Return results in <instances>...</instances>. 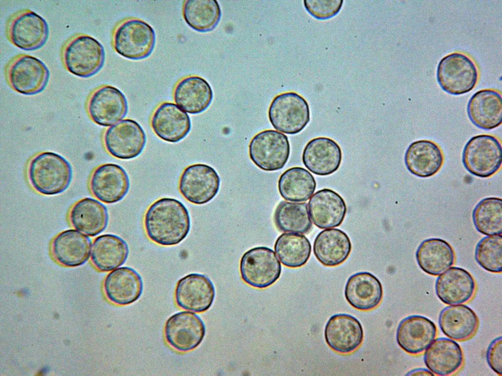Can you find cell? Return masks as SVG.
I'll use <instances>...</instances> for the list:
<instances>
[{"label":"cell","mask_w":502,"mask_h":376,"mask_svg":"<svg viewBox=\"0 0 502 376\" xmlns=\"http://www.w3.org/2000/svg\"><path fill=\"white\" fill-rule=\"evenodd\" d=\"M144 226L148 237L154 243L163 246H175L182 242L190 232V214L185 206L177 199L161 198L147 209Z\"/></svg>","instance_id":"6da1fadb"},{"label":"cell","mask_w":502,"mask_h":376,"mask_svg":"<svg viewBox=\"0 0 502 376\" xmlns=\"http://www.w3.org/2000/svg\"><path fill=\"white\" fill-rule=\"evenodd\" d=\"M27 177L33 188L45 195H54L64 192L73 177L72 166L64 157L55 152L45 151L30 160Z\"/></svg>","instance_id":"7a4b0ae2"},{"label":"cell","mask_w":502,"mask_h":376,"mask_svg":"<svg viewBox=\"0 0 502 376\" xmlns=\"http://www.w3.org/2000/svg\"><path fill=\"white\" fill-rule=\"evenodd\" d=\"M61 57L65 68L72 74L86 78L96 74L102 67L105 52L95 38L84 34H75L63 45Z\"/></svg>","instance_id":"3957f363"},{"label":"cell","mask_w":502,"mask_h":376,"mask_svg":"<svg viewBox=\"0 0 502 376\" xmlns=\"http://www.w3.org/2000/svg\"><path fill=\"white\" fill-rule=\"evenodd\" d=\"M155 43L153 28L147 22L130 18L121 23L113 35V46L121 56L130 60H141L152 53Z\"/></svg>","instance_id":"277c9868"},{"label":"cell","mask_w":502,"mask_h":376,"mask_svg":"<svg viewBox=\"0 0 502 376\" xmlns=\"http://www.w3.org/2000/svg\"><path fill=\"white\" fill-rule=\"evenodd\" d=\"M437 82L445 92L461 95L472 90L478 78L477 66L466 54L455 52L439 61L436 70Z\"/></svg>","instance_id":"5b68a950"},{"label":"cell","mask_w":502,"mask_h":376,"mask_svg":"<svg viewBox=\"0 0 502 376\" xmlns=\"http://www.w3.org/2000/svg\"><path fill=\"white\" fill-rule=\"evenodd\" d=\"M5 76L9 86L25 95H34L43 91L50 77L49 70L39 59L25 54L11 58L5 67Z\"/></svg>","instance_id":"8992f818"},{"label":"cell","mask_w":502,"mask_h":376,"mask_svg":"<svg viewBox=\"0 0 502 376\" xmlns=\"http://www.w3.org/2000/svg\"><path fill=\"white\" fill-rule=\"evenodd\" d=\"M462 163L471 174L488 178L500 169L502 163V145L495 136L480 134L472 137L465 144Z\"/></svg>","instance_id":"52a82bcc"},{"label":"cell","mask_w":502,"mask_h":376,"mask_svg":"<svg viewBox=\"0 0 502 376\" xmlns=\"http://www.w3.org/2000/svg\"><path fill=\"white\" fill-rule=\"evenodd\" d=\"M268 118L276 130L287 134H296L310 121L309 105L307 101L296 92L281 93L272 101Z\"/></svg>","instance_id":"ba28073f"},{"label":"cell","mask_w":502,"mask_h":376,"mask_svg":"<svg viewBox=\"0 0 502 376\" xmlns=\"http://www.w3.org/2000/svg\"><path fill=\"white\" fill-rule=\"evenodd\" d=\"M242 280L256 288H265L280 277L281 265L275 252L265 246H258L246 251L239 265Z\"/></svg>","instance_id":"9c48e42d"},{"label":"cell","mask_w":502,"mask_h":376,"mask_svg":"<svg viewBox=\"0 0 502 376\" xmlns=\"http://www.w3.org/2000/svg\"><path fill=\"white\" fill-rule=\"evenodd\" d=\"M6 35L9 42L25 50L41 48L46 42L49 29L45 20L29 9L12 14L6 24Z\"/></svg>","instance_id":"30bf717a"},{"label":"cell","mask_w":502,"mask_h":376,"mask_svg":"<svg viewBox=\"0 0 502 376\" xmlns=\"http://www.w3.org/2000/svg\"><path fill=\"white\" fill-rule=\"evenodd\" d=\"M252 162L266 171L279 170L286 164L290 153L286 135L274 130H266L256 134L249 145Z\"/></svg>","instance_id":"8fae6325"},{"label":"cell","mask_w":502,"mask_h":376,"mask_svg":"<svg viewBox=\"0 0 502 376\" xmlns=\"http://www.w3.org/2000/svg\"><path fill=\"white\" fill-rule=\"evenodd\" d=\"M220 178L211 166L203 164L188 165L182 171L178 181V189L188 202L203 205L217 194Z\"/></svg>","instance_id":"7c38bea8"},{"label":"cell","mask_w":502,"mask_h":376,"mask_svg":"<svg viewBox=\"0 0 502 376\" xmlns=\"http://www.w3.org/2000/svg\"><path fill=\"white\" fill-rule=\"evenodd\" d=\"M146 135L136 121L126 118L110 126L105 131L103 142L113 157L129 160L138 157L146 144Z\"/></svg>","instance_id":"4fadbf2b"},{"label":"cell","mask_w":502,"mask_h":376,"mask_svg":"<svg viewBox=\"0 0 502 376\" xmlns=\"http://www.w3.org/2000/svg\"><path fill=\"white\" fill-rule=\"evenodd\" d=\"M205 334L203 321L196 314L182 311L171 316L164 327L166 342L174 349L180 352L191 351L202 341Z\"/></svg>","instance_id":"5bb4252c"},{"label":"cell","mask_w":502,"mask_h":376,"mask_svg":"<svg viewBox=\"0 0 502 376\" xmlns=\"http://www.w3.org/2000/svg\"><path fill=\"white\" fill-rule=\"evenodd\" d=\"M87 109L89 117L96 124L111 126L121 121L127 114L128 104L124 94L117 88L104 85L91 94Z\"/></svg>","instance_id":"9a60e30c"},{"label":"cell","mask_w":502,"mask_h":376,"mask_svg":"<svg viewBox=\"0 0 502 376\" xmlns=\"http://www.w3.org/2000/svg\"><path fill=\"white\" fill-rule=\"evenodd\" d=\"M215 290L211 280L199 273H190L178 280L175 290V301L178 307L190 311L201 313L212 306Z\"/></svg>","instance_id":"2e32d148"},{"label":"cell","mask_w":502,"mask_h":376,"mask_svg":"<svg viewBox=\"0 0 502 376\" xmlns=\"http://www.w3.org/2000/svg\"><path fill=\"white\" fill-rule=\"evenodd\" d=\"M89 186L91 192L97 199L105 204H114L126 195L130 181L128 174L121 166L106 163L94 170Z\"/></svg>","instance_id":"e0dca14e"},{"label":"cell","mask_w":502,"mask_h":376,"mask_svg":"<svg viewBox=\"0 0 502 376\" xmlns=\"http://www.w3.org/2000/svg\"><path fill=\"white\" fill-rule=\"evenodd\" d=\"M326 342L333 351L340 353L352 352L361 345L363 328L355 317L346 313L336 314L330 317L325 328Z\"/></svg>","instance_id":"ac0fdd59"},{"label":"cell","mask_w":502,"mask_h":376,"mask_svg":"<svg viewBox=\"0 0 502 376\" xmlns=\"http://www.w3.org/2000/svg\"><path fill=\"white\" fill-rule=\"evenodd\" d=\"M437 334L434 323L426 316L411 315L402 319L396 331L399 347L411 355L422 353L435 339Z\"/></svg>","instance_id":"d6986e66"},{"label":"cell","mask_w":502,"mask_h":376,"mask_svg":"<svg viewBox=\"0 0 502 376\" xmlns=\"http://www.w3.org/2000/svg\"><path fill=\"white\" fill-rule=\"evenodd\" d=\"M476 288L473 276L465 269L455 266L439 275L435 284L436 296L448 305L468 302L474 297Z\"/></svg>","instance_id":"ffe728a7"},{"label":"cell","mask_w":502,"mask_h":376,"mask_svg":"<svg viewBox=\"0 0 502 376\" xmlns=\"http://www.w3.org/2000/svg\"><path fill=\"white\" fill-rule=\"evenodd\" d=\"M151 124L160 139L171 143L184 139L191 128L189 116L176 103L170 102H163L156 108Z\"/></svg>","instance_id":"44dd1931"},{"label":"cell","mask_w":502,"mask_h":376,"mask_svg":"<svg viewBox=\"0 0 502 376\" xmlns=\"http://www.w3.org/2000/svg\"><path fill=\"white\" fill-rule=\"evenodd\" d=\"M91 246V240L88 236L70 229L61 232L53 238L50 250L58 263L66 267H75L88 261Z\"/></svg>","instance_id":"7402d4cb"},{"label":"cell","mask_w":502,"mask_h":376,"mask_svg":"<svg viewBox=\"0 0 502 376\" xmlns=\"http://www.w3.org/2000/svg\"><path fill=\"white\" fill-rule=\"evenodd\" d=\"M342 158L339 145L326 137H319L309 141L302 155L304 166L310 172L319 176H327L337 171Z\"/></svg>","instance_id":"603a6c76"},{"label":"cell","mask_w":502,"mask_h":376,"mask_svg":"<svg viewBox=\"0 0 502 376\" xmlns=\"http://www.w3.org/2000/svg\"><path fill=\"white\" fill-rule=\"evenodd\" d=\"M103 285L107 298L119 306L134 303L143 290L141 276L135 269L127 266L118 267L109 273Z\"/></svg>","instance_id":"cb8c5ba5"},{"label":"cell","mask_w":502,"mask_h":376,"mask_svg":"<svg viewBox=\"0 0 502 376\" xmlns=\"http://www.w3.org/2000/svg\"><path fill=\"white\" fill-rule=\"evenodd\" d=\"M464 359L463 352L458 343L447 337L434 339L424 354L425 365L437 376L454 374L461 369Z\"/></svg>","instance_id":"d4e9b609"},{"label":"cell","mask_w":502,"mask_h":376,"mask_svg":"<svg viewBox=\"0 0 502 376\" xmlns=\"http://www.w3.org/2000/svg\"><path fill=\"white\" fill-rule=\"evenodd\" d=\"M308 212L314 225L320 229L340 226L347 212L344 199L335 191L324 188L316 192L308 203Z\"/></svg>","instance_id":"484cf974"},{"label":"cell","mask_w":502,"mask_h":376,"mask_svg":"<svg viewBox=\"0 0 502 376\" xmlns=\"http://www.w3.org/2000/svg\"><path fill=\"white\" fill-rule=\"evenodd\" d=\"M470 121L477 127L491 130L502 123V100L500 92L492 89L479 90L470 98L467 105Z\"/></svg>","instance_id":"4316f807"},{"label":"cell","mask_w":502,"mask_h":376,"mask_svg":"<svg viewBox=\"0 0 502 376\" xmlns=\"http://www.w3.org/2000/svg\"><path fill=\"white\" fill-rule=\"evenodd\" d=\"M348 303L354 308L363 311L377 307L383 297V288L380 281L368 272L356 273L349 277L344 290Z\"/></svg>","instance_id":"83f0119b"},{"label":"cell","mask_w":502,"mask_h":376,"mask_svg":"<svg viewBox=\"0 0 502 376\" xmlns=\"http://www.w3.org/2000/svg\"><path fill=\"white\" fill-rule=\"evenodd\" d=\"M213 97L208 82L197 75H190L180 80L173 92L175 103L190 114H200L210 106Z\"/></svg>","instance_id":"f1b7e54d"},{"label":"cell","mask_w":502,"mask_h":376,"mask_svg":"<svg viewBox=\"0 0 502 376\" xmlns=\"http://www.w3.org/2000/svg\"><path fill=\"white\" fill-rule=\"evenodd\" d=\"M69 219L75 229L94 237L105 229L109 215L106 207L101 202L93 198L85 197L73 205Z\"/></svg>","instance_id":"f546056e"},{"label":"cell","mask_w":502,"mask_h":376,"mask_svg":"<svg viewBox=\"0 0 502 376\" xmlns=\"http://www.w3.org/2000/svg\"><path fill=\"white\" fill-rule=\"evenodd\" d=\"M444 155L436 142L420 140L412 142L405 154L404 162L410 172L421 178L431 177L437 173L444 163Z\"/></svg>","instance_id":"4dcf8cb0"},{"label":"cell","mask_w":502,"mask_h":376,"mask_svg":"<svg viewBox=\"0 0 502 376\" xmlns=\"http://www.w3.org/2000/svg\"><path fill=\"white\" fill-rule=\"evenodd\" d=\"M438 324L444 335L457 341L467 340L477 331L479 320L475 311L463 304L449 305L439 313Z\"/></svg>","instance_id":"1f68e13d"},{"label":"cell","mask_w":502,"mask_h":376,"mask_svg":"<svg viewBox=\"0 0 502 376\" xmlns=\"http://www.w3.org/2000/svg\"><path fill=\"white\" fill-rule=\"evenodd\" d=\"M128 253V245L124 239L114 234H103L93 240L91 260L98 270L109 272L124 264Z\"/></svg>","instance_id":"d6a6232c"},{"label":"cell","mask_w":502,"mask_h":376,"mask_svg":"<svg viewBox=\"0 0 502 376\" xmlns=\"http://www.w3.org/2000/svg\"><path fill=\"white\" fill-rule=\"evenodd\" d=\"M415 257L419 267L433 276H439L452 267L455 259L452 246L439 238L424 240L417 248Z\"/></svg>","instance_id":"836d02e7"},{"label":"cell","mask_w":502,"mask_h":376,"mask_svg":"<svg viewBox=\"0 0 502 376\" xmlns=\"http://www.w3.org/2000/svg\"><path fill=\"white\" fill-rule=\"evenodd\" d=\"M351 250L350 238L339 229L321 231L313 243V253L316 258L325 266L333 267L342 264L348 258Z\"/></svg>","instance_id":"e575fe53"},{"label":"cell","mask_w":502,"mask_h":376,"mask_svg":"<svg viewBox=\"0 0 502 376\" xmlns=\"http://www.w3.org/2000/svg\"><path fill=\"white\" fill-rule=\"evenodd\" d=\"M316 187L315 179L306 169L298 166L285 170L279 177L278 189L281 197L294 202L306 201Z\"/></svg>","instance_id":"d590c367"},{"label":"cell","mask_w":502,"mask_h":376,"mask_svg":"<svg viewBox=\"0 0 502 376\" xmlns=\"http://www.w3.org/2000/svg\"><path fill=\"white\" fill-rule=\"evenodd\" d=\"M220 6L216 0H187L182 7V15L186 24L200 32L213 30L221 17Z\"/></svg>","instance_id":"8d00e7d4"},{"label":"cell","mask_w":502,"mask_h":376,"mask_svg":"<svg viewBox=\"0 0 502 376\" xmlns=\"http://www.w3.org/2000/svg\"><path fill=\"white\" fill-rule=\"evenodd\" d=\"M274 249L283 265L298 268L303 266L308 260L311 245L308 238L302 234L286 233L278 237Z\"/></svg>","instance_id":"74e56055"},{"label":"cell","mask_w":502,"mask_h":376,"mask_svg":"<svg viewBox=\"0 0 502 376\" xmlns=\"http://www.w3.org/2000/svg\"><path fill=\"white\" fill-rule=\"evenodd\" d=\"M274 222L281 232L306 234L312 223L305 202L281 201L274 213Z\"/></svg>","instance_id":"f35d334b"},{"label":"cell","mask_w":502,"mask_h":376,"mask_svg":"<svg viewBox=\"0 0 502 376\" xmlns=\"http://www.w3.org/2000/svg\"><path fill=\"white\" fill-rule=\"evenodd\" d=\"M472 220L480 233L486 235H502V199L490 197L481 200L473 210Z\"/></svg>","instance_id":"ab89813d"},{"label":"cell","mask_w":502,"mask_h":376,"mask_svg":"<svg viewBox=\"0 0 502 376\" xmlns=\"http://www.w3.org/2000/svg\"><path fill=\"white\" fill-rule=\"evenodd\" d=\"M475 258L478 264L493 273L502 272V235H487L476 245Z\"/></svg>","instance_id":"60d3db41"},{"label":"cell","mask_w":502,"mask_h":376,"mask_svg":"<svg viewBox=\"0 0 502 376\" xmlns=\"http://www.w3.org/2000/svg\"><path fill=\"white\" fill-rule=\"evenodd\" d=\"M342 0H305L304 6L307 12L319 20H326L335 16L343 4Z\"/></svg>","instance_id":"b9f144b4"},{"label":"cell","mask_w":502,"mask_h":376,"mask_svg":"<svg viewBox=\"0 0 502 376\" xmlns=\"http://www.w3.org/2000/svg\"><path fill=\"white\" fill-rule=\"evenodd\" d=\"M486 361L489 367L497 375H502V338L494 339L489 345L486 352Z\"/></svg>","instance_id":"7bdbcfd3"},{"label":"cell","mask_w":502,"mask_h":376,"mask_svg":"<svg viewBox=\"0 0 502 376\" xmlns=\"http://www.w3.org/2000/svg\"><path fill=\"white\" fill-rule=\"evenodd\" d=\"M406 376H434L428 369L419 368L411 370L405 375Z\"/></svg>","instance_id":"ee69618b"}]
</instances>
